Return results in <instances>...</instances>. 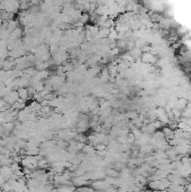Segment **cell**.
I'll list each match as a JSON object with an SVG mask.
<instances>
[{
  "mask_svg": "<svg viewBox=\"0 0 191 192\" xmlns=\"http://www.w3.org/2000/svg\"><path fill=\"white\" fill-rule=\"evenodd\" d=\"M18 95H19V98L21 100H26L27 98L29 97V91H28V89L21 87V88H19V90H18Z\"/></svg>",
  "mask_w": 191,
  "mask_h": 192,
  "instance_id": "cell-1",
  "label": "cell"
}]
</instances>
